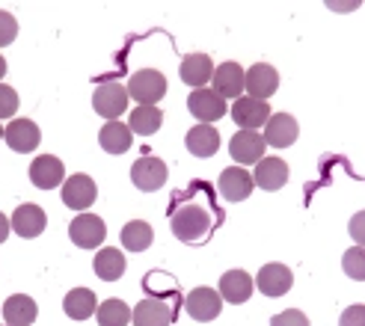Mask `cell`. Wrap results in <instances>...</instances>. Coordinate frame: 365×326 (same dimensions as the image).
<instances>
[{
	"mask_svg": "<svg viewBox=\"0 0 365 326\" xmlns=\"http://www.w3.org/2000/svg\"><path fill=\"white\" fill-rule=\"evenodd\" d=\"M285 181H288V163L282 157H262L255 163V172H252L255 187L273 193V190H282Z\"/></svg>",
	"mask_w": 365,
	"mask_h": 326,
	"instance_id": "obj_15",
	"label": "cell"
},
{
	"mask_svg": "<svg viewBox=\"0 0 365 326\" xmlns=\"http://www.w3.org/2000/svg\"><path fill=\"white\" fill-rule=\"evenodd\" d=\"M68 238L75 246L81 249H98L107 238V228H104V220L96 214H78L75 220L68 226Z\"/></svg>",
	"mask_w": 365,
	"mask_h": 326,
	"instance_id": "obj_4",
	"label": "cell"
},
{
	"mask_svg": "<svg viewBox=\"0 0 365 326\" xmlns=\"http://www.w3.org/2000/svg\"><path fill=\"white\" fill-rule=\"evenodd\" d=\"M131 142H134V134L122 122H107L104 128L98 131V146L107 154H125L128 149H131Z\"/></svg>",
	"mask_w": 365,
	"mask_h": 326,
	"instance_id": "obj_24",
	"label": "cell"
},
{
	"mask_svg": "<svg viewBox=\"0 0 365 326\" xmlns=\"http://www.w3.org/2000/svg\"><path fill=\"white\" fill-rule=\"evenodd\" d=\"M339 326H365V309L362 305H351V309H344V315L339 317Z\"/></svg>",
	"mask_w": 365,
	"mask_h": 326,
	"instance_id": "obj_35",
	"label": "cell"
},
{
	"mask_svg": "<svg viewBox=\"0 0 365 326\" xmlns=\"http://www.w3.org/2000/svg\"><path fill=\"white\" fill-rule=\"evenodd\" d=\"M4 75H6V60L0 57V80H4Z\"/></svg>",
	"mask_w": 365,
	"mask_h": 326,
	"instance_id": "obj_38",
	"label": "cell"
},
{
	"mask_svg": "<svg viewBox=\"0 0 365 326\" xmlns=\"http://www.w3.org/2000/svg\"><path fill=\"white\" fill-rule=\"evenodd\" d=\"M270 326H309V317L297 309H288V312H279L270 317Z\"/></svg>",
	"mask_w": 365,
	"mask_h": 326,
	"instance_id": "obj_34",
	"label": "cell"
},
{
	"mask_svg": "<svg viewBox=\"0 0 365 326\" xmlns=\"http://www.w3.org/2000/svg\"><path fill=\"white\" fill-rule=\"evenodd\" d=\"M4 140L9 142L12 152L30 154L42 142V131H39V125H36L33 119H12L4 128Z\"/></svg>",
	"mask_w": 365,
	"mask_h": 326,
	"instance_id": "obj_11",
	"label": "cell"
},
{
	"mask_svg": "<svg viewBox=\"0 0 365 326\" xmlns=\"http://www.w3.org/2000/svg\"><path fill=\"white\" fill-rule=\"evenodd\" d=\"M134 326H170L173 323V309L163 300L149 297V300H140L137 309L131 312Z\"/></svg>",
	"mask_w": 365,
	"mask_h": 326,
	"instance_id": "obj_21",
	"label": "cell"
},
{
	"mask_svg": "<svg viewBox=\"0 0 365 326\" xmlns=\"http://www.w3.org/2000/svg\"><path fill=\"white\" fill-rule=\"evenodd\" d=\"M252 190H255L252 172H247L244 167H229L220 172V193L226 202H244V199H250Z\"/></svg>",
	"mask_w": 365,
	"mask_h": 326,
	"instance_id": "obj_19",
	"label": "cell"
},
{
	"mask_svg": "<svg viewBox=\"0 0 365 326\" xmlns=\"http://www.w3.org/2000/svg\"><path fill=\"white\" fill-rule=\"evenodd\" d=\"M344 270H348V276L351 279H365V252H362V246H354L351 252H344Z\"/></svg>",
	"mask_w": 365,
	"mask_h": 326,
	"instance_id": "obj_31",
	"label": "cell"
},
{
	"mask_svg": "<svg viewBox=\"0 0 365 326\" xmlns=\"http://www.w3.org/2000/svg\"><path fill=\"white\" fill-rule=\"evenodd\" d=\"M244 89L247 95L255 101H267L273 93L279 89V75L277 68L267 65V63H255L250 71H244Z\"/></svg>",
	"mask_w": 365,
	"mask_h": 326,
	"instance_id": "obj_8",
	"label": "cell"
},
{
	"mask_svg": "<svg viewBox=\"0 0 365 326\" xmlns=\"http://www.w3.org/2000/svg\"><path fill=\"white\" fill-rule=\"evenodd\" d=\"M300 137V125L294 116H288V113H277V116H270L264 122V146H273V149H288V146H294Z\"/></svg>",
	"mask_w": 365,
	"mask_h": 326,
	"instance_id": "obj_9",
	"label": "cell"
},
{
	"mask_svg": "<svg viewBox=\"0 0 365 326\" xmlns=\"http://www.w3.org/2000/svg\"><path fill=\"white\" fill-rule=\"evenodd\" d=\"M93 270L101 282H116L122 273H125V256L113 246H104L96 252V261H93Z\"/></svg>",
	"mask_w": 365,
	"mask_h": 326,
	"instance_id": "obj_27",
	"label": "cell"
},
{
	"mask_svg": "<svg viewBox=\"0 0 365 326\" xmlns=\"http://www.w3.org/2000/svg\"><path fill=\"white\" fill-rule=\"evenodd\" d=\"M39 315V305H36L33 297L27 294H12L6 303H4V320L6 326H30Z\"/></svg>",
	"mask_w": 365,
	"mask_h": 326,
	"instance_id": "obj_23",
	"label": "cell"
},
{
	"mask_svg": "<svg viewBox=\"0 0 365 326\" xmlns=\"http://www.w3.org/2000/svg\"><path fill=\"white\" fill-rule=\"evenodd\" d=\"M214 75V63L208 53H187L185 60H181V80L193 89H205V83L211 80Z\"/></svg>",
	"mask_w": 365,
	"mask_h": 326,
	"instance_id": "obj_22",
	"label": "cell"
},
{
	"mask_svg": "<svg viewBox=\"0 0 365 326\" xmlns=\"http://www.w3.org/2000/svg\"><path fill=\"white\" fill-rule=\"evenodd\" d=\"M96 196H98V187H96V181L78 172V175H71L63 181V205L71 208V211H78V214H86L89 205H96Z\"/></svg>",
	"mask_w": 365,
	"mask_h": 326,
	"instance_id": "obj_5",
	"label": "cell"
},
{
	"mask_svg": "<svg viewBox=\"0 0 365 326\" xmlns=\"http://www.w3.org/2000/svg\"><path fill=\"white\" fill-rule=\"evenodd\" d=\"M131 181H134L137 190L155 193V190H160L163 184H167V163H163L160 157H155V154H145L131 167Z\"/></svg>",
	"mask_w": 365,
	"mask_h": 326,
	"instance_id": "obj_6",
	"label": "cell"
},
{
	"mask_svg": "<svg viewBox=\"0 0 365 326\" xmlns=\"http://www.w3.org/2000/svg\"><path fill=\"white\" fill-rule=\"evenodd\" d=\"M0 140H4V128H0Z\"/></svg>",
	"mask_w": 365,
	"mask_h": 326,
	"instance_id": "obj_39",
	"label": "cell"
},
{
	"mask_svg": "<svg viewBox=\"0 0 365 326\" xmlns=\"http://www.w3.org/2000/svg\"><path fill=\"white\" fill-rule=\"evenodd\" d=\"M93 110L104 116L107 122H119V116L128 110V89L116 80L101 83L93 95Z\"/></svg>",
	"mask_w": 365,
	"mask_h": 326,
	"instance_id": "obj_3",
	"label": "cell"
},
{
	"mask_svg": "<svg viewBox=\"0 0 365 326\" xmlns=\"http://www.w3.org/2000/svg\"><path fill=\"white\" fill-rule=\"evenodd\" d=\"M163 125V113L158 110V107H137V110H131V119H128V128H131V134H158Z\"/></svg>",
	"mask_w": 365,
	"mask_h": 326,
	"instance_id": "obj_29",
	"label": "cell"
},
{
	"mask_svg": "<svg viewBox=\"0 0 365 326\" xmlns=\"http://www.w3.org/2000/svg\"><path fill=\"white\" fill-rule=\"evenodd\" d=\"M128 98H134L140 107H158V101L167 95V78L155 68H143L128 80Z\"/></svg>",
	"mask_w": 365,
	"mask_h": 326,
	"instance_id": "obj_2",
	"label": "cell"
},
{
	"mask_svg": "<svg viewBox=\"0 0 365 326\" xmlns=\"http://www.w3.org/2000/svg\"><path fill=\"white\" fill-rule=\"evenodd\" d=\"M229 113H232L235 125H238L241 131H255L270 119V104L267 101H255L250 95H241V98H235V104L229 107Z\"/></svg>",
	"mask_w": 365,
	"mask_h": 326,
	"instance_id": "obj_7",
	"label": "cell"
},
{
	"mask_svg": "<svg viewBox=\"0 0 365 326\" xmlns=\"http://www.w3.org/2000/svg\"><path fill=\"white\" fill-rule=\"evenodd\" d=\"M15 36H18V21H15V15L4 12L0 9V48H6L15 42Z\"/></svg>",
	"mask_w": 365,
	"mask_h": 326,
	"instance_id": "obj_33",
	"label": "cell"
},
{
	"mask_svg": "<svg viewBox=\"0 0 365 326\" xmlns=\"http://www.w3.org/2000/svg\"><path fill=\"white\" fill-rule=\"evenodd\" d=\"M30 181L39 190H53V187H60L63 181H66V167H63V160L60 157H53V154H42V157H36L30 163Z\"/></svg>",
	"mask_w": 365,
	"mask_h": 326,
	"instance_id": "obj_13",
	"label": "cell"
},
{
	"mask_svg": "<svg viewBox=\"0 0 365 326\" xmlns=\"http://www.w3.org/2000/svg\"><path fill=\"white\" fill-rule=\"evenodd\" d=\"M187 110L199 119V125H211L217 119H223L229 107L214 89H193L190 98H187Z\"/></svg>",
	"mask_w": 365,
	"mask_h": 326,
	"instance_id": "obj_10",
	"label": "cell"
},
{
	"mask_svg": "<svg viewBox=\"0 0 365 326\" xmlns=\"http://www.w3.org/2000/svg\"><path fill=\"white\" fill-rule=\"evenodd\" d=\"M359 226H362V214L354 216V238H356V241H362V228H359Z\"/></svg>",
	"mask_w": 365,
	"mask_h": 326,
	"instance_id": "obj_37",
	"label": "cell"
},
{
	"mask_svg": "<svg viewBox=\"0 0 365 326\" xmlns=\"http://www.w3.org/2000/svg\"><path fill=\"white\" fill-rule=\"evenodd\" d=\"M185 305H187V315L193 320H214L223 309V300L214 288H193L185 300Z\"/></svg>",
	"mask_w": 365,
	"mask_h": 326,
	"instance_id": "obj_18",
	"label": "cell"
},
{
	"mask_svg": "<svg viewBox=\"0 0 365 326\" xmlns=\"http://www.w3.org/2000/svg\"><path fill=\"white\" fill-rule=\"evenodd\" d=\"M252 285H259V291L264 297H282L291 291V285H294V276H291V270L285 264H264L259 270V276H255Z\"/></svg>",
	"mask_w": 365,
	"mask_h": 326,
	"instance_id": "obj_16",
	"label": "cell"
},
{
	"mask_svg": "<svg viewBox=\"0 0 365 326\" xmlns=\"http://www.w3.org/2000/svg\"><path fill=\"white\" fill-rule=\"evenodd\" d=\"M63 312L71 317V320H86L98 312V300L96 294L89 291V288H75V291H68L66 300H63Z\"/></svg>",
	"mask_w": 365,
	"mask_h": 326,
	"instance_id": "obj_26",
	"label": "cell"
},
{
	"mask_svg": "<svg viewBox=\"0 0 365 326\" xmlns=\"http://www.w3.org/2000/svg\"><path fill=\"white\" fill-rule=\"evenodd\" d=\"M252 276L247 270H229V273L220 276V300L232 303V305H244L250 297H252Z\"/></svg>",
	"mask_w": 365,
	"mask_h": 326,
	"instance_id": "obj_20",
	"label": "cell"
},
{
	"mask_svg": "<svg viewBox=\"0 0 365 326\" xmlns=\"http://www.w3.org/2000/svg\"><path fill=\"white\" fill-rule=\"evenodd\" d=\"M12 231L18 234V238H24V241H33V238H39V234L45 231L48 226V216L39 205H18L15 214H12Z\"/></svg>",
	"mask_w": 365,
	"mask_h": 326,
	"instance_id": "obj_14",
	"label": "cell"
},
{
	"mask_svg": "<svg viewBox=\"0 0 365 326\" xmlns=\"http://www.w3.org/2000/svg\"><path fill=\"white\" fill-rule=\"evenodd\" d=\"M18 113V93L12 86L0 83V119H12Z\"/></svg>",
	"mask_w": 365,
	"mask_h": 326,
	"instance_id": "obj_32",
	"label": "cell"
},
{
	"mask_svg": "<svg viewBox=\"0 0 365 326\" xmlns=\"http://www.w3.org/2000/svg\"><path fill=\"white\" fill-rule=\"evenodd\" d=\"M264 140L262 134H255V131H238L232 137L229 142V154L232 160L238 163V167H250V163H259L264 157Z\"/></svg>",
	"mask_w": 365,
	"mask_h": 326,
	"instance_id": "obj_12",
	"label": "cell"
},
{
	"mask_svg": "<svg viewBox=\"0 0 365 326\" xmlns=\"http://www.w3.org/2000/svg\"><path fill=\"white\" fill-rule=\"evenodd\" d=\"M155 241V231L149 223H143V220H131V223H125L122 228V246L128 252H145L152 246Z\"/></svg>",
	"mask_w": 365,
	"mask_h": 326,
	"instance_id": "obj_28",
	"label": "cell"
},
{
	"mask_svg": "<svg viewBox=\"0 0 365 326\" xmlns=\"http://www.w3.org/2000/svg\"><path fill=\"white\" fill-rule=\"evenodd\" d=\"M6 238H9V220H6V214H0V243Z\"/></svg>",
	"mask_w": 365,
	"mask_h": 326,
	"instance_id": "obj_36",
	"label": "cell"
},
{
	"mask_svg": "<svg viewBox=\"0 0 365 326\" xmlns=\"http://www.w3.org/2000/svg\"><path fill=\"white\" fill-rule=\"evenodd\" d=\"M185 142H187V152L193 157H211V154H217V149H220V134H217L211 125H196V128L187 131Z\"/></svg>",
	"mask_w": 365,
	"mask_h": 326,
	"instance_id": "obj_25",
	"label": "cell"
},
{
	"mask_svg": "<svg viewBox=\"0 0 365 326\" xmlns=\"http://www.w3.org/2000/svg\"><path fill=\"white\" fill-rule=\"evenodd\" d=\"M173 234L178 241H185V243H196V241H202L208 228H211V214L205 208H199V205H181L175 214H173V223H170Z\"/></svg>",
	"mask_w": 365,
	"mask_h": 326,
	"instance_id": "obj_1",
	"label": "cell"
},
{
	"mask_svg": "<svg viewBox=\"0 0 365 326\" xmlns=\"http://www.w3.org/2000/svg\"><path fill=\"white\" fill-rule=\"evenodd\" d=\"M211 83H214V93L220 95L223 101L226 98H241L244 95V68L238 63L217 65L214 75H211Z\"/></svg>",
	"mask_w": 365,
	"mask_h": 326,
	"instance_id": "obj_17",
	"label": "cell"
},
{
	"mask_svg": "<svg viewBox=\"0 0 365 326\" xmlns=\"http://www.w3.org/2000/svg\"><path fill=\"white\" fill-rule=\"evenodd\" d=\"M98 326H128V320H131V309H128V303L125 300H104L98 305Z\"/></svg>",
	"mask_w": 365,
	"mask_h": 326,
	"instance_id": "obj_30",
	"label": "cell"
}]
</instances>
